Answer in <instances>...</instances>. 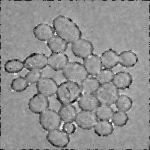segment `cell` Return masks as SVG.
I'll list each match as a JSON object with an SVG mask.
<instances>
[{
  "label": "cell",
  "mask_w": 150,
  "mask_h": 150,
  "mask_svg": "<svg viewBox=\"0 0 150 150\" xmlns=\"http://www.w3.org/2000/svg\"><path fill=\"white\" fill-rule=\"evenodd\" d=\"M52 25L57 36L67 43H73L81 38L82 33L79 26L66 16H56L53 20Z\"/></svg>",
  "instance_id": "cell-1"
},
{
  "label": "cell",
  "mask_w": 150,
  "mask_h": 150,
  "mask_svg": "<svg viewBox=\"0 0 150 150\" xmlns=\"http://www.w3.org/2000/svg\"><path fill=\"white\" fill-rule=\"evenodd\" d=\"M81 95V90L80 84L70 81L60 83L56 91V98L62 105L74 103Z\"/></svg>",
  "instance_id": "cell-2"
},
{
  "label": "cell",
  "mask_w": 150,
  "mask_h": 150,
  "mask_svg": "<svg viewBox=\"0 0 150 150\" xmlns=\"http://www.w3.org/2000/svg\"><path fill=\"white\" fill-rule=\"evenodd\" d=\"M62 74L67 81L77 83H81L88 76L84 65L78 62H69L63 69Z\"/></svg>",
  "instance_id": "cell-3"
},
{
  "label": "cell",
  "mask_w": 150,
  "mask_h": 150,
  "mask_svg": "<svg viewBox=\"0 0 150 150\" xmlns=\"http://www.w3.org/2000/svg\"><path fill=\"white\" fill-rule=\"evenodd\" d=\"M95 96L101 104L112 105L119 97L118 89L111 83H105L99 86Z\"/></svg>",
  "instance_id": "cell-4"
},
{
  "label": "cell",
  "mask_w": 150,
  "mask_h": 150,
  "mask_svg": "<svg viewBox=\"0 0 150 150\" xmlns=\"http://www.w3.org/2000/svg\"><path fill=\"white\" fill-rule=\"evenodd\" d=\"M39 121L42 128L47 131L59 128L62 124L59 113L53 109H47L41 113Z\"/></svg>",
  "instance_id": "cell-5"
},
{
  "label": "cell",
  "mask_w": 150,
  "mask_h": 150,
  "mask_svg": "<svg viewBox=\"0 0 150 150\" xmlns=\"http://www.w3.org/2000/svg\"><path fill=\"white\" fill-rule=\"evenodd\" d=\"M48 57L42 53H33L23 60L25 69L28 70H40L45 68L47 64Z\"/></svg>",
  "instance_id": "cell-6"
},
{
  "label": "cell",
  "mask_w": 150,
  "mask_h": 150,
  "mask_svg": "<svg viewBox=\"0 0 150 150\" xmlns=\"http://www.w3.org/2000/svg\"><path fill=\"white\" fill-rule=\"evenodd\" d=\"M71 50L76 57L84 59L93 53L94 48L91 41L84 39H79L72 43Z\"/></svg>",
  "instance_id": "cell-7"
},
{
  "label": "cell",
  "mask_w": 150,
  "mask_h": 150,
  "mask_svg": "<svg viewBox=\"0 0 150 150\" xmlns=\"http://www.w3.org/2000/svg\"><path fill=\"white\" fill-rule=\"evenodd\" d=\"M46 138L52 146L61 148L66 147L70 141L68 134L59 128L49 131L46 135Z\"/></svg>",
  "instance_id": "cell-8"
},
{
  "label": "cell",
  "mask_w": 150,
  "mask_h": 150,
  "mask_svg": "<svg viewBox=\"0 0 150 150\" xmlns=\"http://www.w3.org/2000/svg\"><path fill=\"white\" fill-rule=\"evenodd\" d=\"M75 121L79 128L90 130L94 128L98 122V118L93 111L82 110L77 114Z\"/></svg>",
  "instance_id": "cell-9"
},
{
  "label": "cell",
  "mask_w": 150,
  "mask_h": 150,
  "mask_svg": "<svg viewBox=\"0 0 150 150\" xmlns=\"http://www.w3.org/2000/svg\"><path fill=\"white\" fill-rule=\"evenodd\" d=\"M49 100L45 96L38 93L34 94L29 100V110L34 114H40L49 107Z\"/></svg>",
  "instance_id": "cell-10"
},
{
  "label": "cell",
  "mask_w": 150,
  "mask_h": 150,
  "mask_svg": "<svg viewBox=\"0 0 150 150\" xmlns=\"http://www.w3.org/2000/svg\"><path fill=\"white\" fill-rule=\"evenodd\" d=\"M36 87L38 93L47 97H50L56 94L58 84L54 79L46 77L41 79L36 83Z\"/></svg>",
  "instance_id": "cell-11"
},
{
  "label": "cell",
  "mask_w": 150,
  "mask_h": 150,
  "mask_svg": "<svg viewBox=\"0 0 150 150\" xmlns=\"http://www.w3.org/2000/svg\"><path fill=\"white\" fill-rule=\"evenodd\" d=\"M68 63L69 57L64 53H52L47 59V64L54 71L63 70Z\"/></svg>",
  "instance_id": "cell-12"
},
{
  "label": "cell",
  "mask_w": 150,
  "mask_h": 150,
  "mask_svg": "<svg viewBox=\"0 0 150 150\" xmlns=\"http://www.w3.org/2000/svg\"><path fill=\"white\" fill-rule=\"evenodd\" d=\"M83 65L88 74L96 76L103 67L100 57L96 54H91L83 60Z\"/></svg>",
  "instance_id": "cell-13"
},
{
  "label": "cell",
  "mask_w": 150,
  "mask_h": 150,
  "mask_svg": "<svg viewBox=\"0 0 150 150\" xmlns=\"http://www.w3.org/2000/svg\"><path fill=\"white\" fill-rule=\"evenodd\" d=\"M55 32L50 25L46 23H41L37 25L33 29L35 37L40 41H47L52 38Z\"/></svg>",
  "instance_id": "cell-14"
},
{
  "label": "cell",
  "mask_w": 150,
  "mask_h": 150,
  "mask_svg": "<svg viewBox=\"0 0 150 150\" xmlns=\"http://www.w3.org/2000/svg\"><path fill=\"white\" fill-rule=\"evenodd\" d=\"M78 106L84 111H94L99 105L96 97L93 94H83L79 98Z\"/></svg>",
  "instance_id": "cell-15"
},
{
  "label": "cell",
  "mask_w": 150,
  "mask_h": 150,
  "mask_svg": "<svg viewBox=\"0 0 150 150\" xmlns=\"http://www.w3.org/2000/svg\"><path fill=\"white\" fill-rule=\"evenodd\" d=\"M112 84L120 90H125L128 88L133 81L131 74L126 71H121L114 75Z\"/></svg>",
  "instance_id": "cell-16"
},
{
  "label": "cell",
  "mask_w": 150,
  "mask_h": 150,
  "mask_svg": "<svg viewBox=\"0 0 150 150\" xmlns=\"http://www.w3.org/2000/svg\"><path fill=\"white\" fill-rule=\"evenodd\" d=\"M100 59L103 67L111 69L118 64V54L112 49H109L101 53Z\"/></svg>",
  "instance_id": "cell-17"
},
{
  "label": "cell",
  "mask_w": 150,
  "mask_h": 150,
  "mask_svg": "<svg viewBox=\"0 0 150 150\" xmlns=\"http://www.w3.org/2000/svg\"><path fill=\"white\" fill-rule=\"evenodd\" d=\"M138 62L137 54L132 50H124L118 54V63L124 67H132Z\"/></svg>",
  "instance_id": "cell-18"
},
{
  "label": "cell",
  "mask_w": 150,
  "mask_h": 150,
  "mask_svg": "<svg viewBox=\"0 0 150 150\" xmlns=\"http://www.w3.org/2000/svg\"><path fill=\"white\" fill-rule=\"evenodd\" d=\"M62 121L64 122H73L75 121L77 116V109L71 104L62 105L58 111Z\"/></svg>",
  "instance_id": "cell-19"
},
{
  "label": "cell",
  "mask_w": 150,
  "mask_h": 150,
  "mask_svg": "<svg viewBox=\"0 0 150 150\" xmlns=\"http://www.w3.org/2000/svg\"><path fill=\"white\" fill-rule=\"evenodd\" d=\"M48 48L53 53L64 52L68 48V43L57 35H54L47 41Z\"/></svg>",
  "instance_id": "cell-20"
},
{
  "label": "cell",
  "mask_w": 150,
  "mask_h": 150,
  "mask_svg": "<svg viewBox=\"0 0 150 150\" xmlns=\"http://www.w3.org/2000/svg\"><path fill=\"white\" fill-rule=\"evenodd\" d=\"M94 131L100 137H107L114 132V127L109 121H100L94 126Z\"/></svg>",
  "instance_id": "cell-21"
},
{
  "label": "cell",
  "mask_w": 150,
  "mask_h": 150,
  "mask_svg": "<svg viewBox=\"0 0 150 150\" xmlns=\"http://www.w3.org/2000/svg\"><path fill=\"white\" fill-rule=\"evenodd\" d=\"M80 86L81 92L84 94H94L98 88L100 83L98 82L96 78L90 77L80 83Z\"/></svg>",
  "instance_id": "cell-22"
},
{
  "label": "cell",
  "mask_w": 150,
  "mask_h": 150,
  "mask_svg": "<svg viewBox=\"0 0 150 150\" xmlns=\"http://www.w3.org/2000/svg\"><path fill=\"white\" fill-rule=\"evenodd\" d=\"M24 64L22 60L18 59L8 60L4 66L5 72L9 74H14L21 72L24 68Z\"/></svg>",
  "instance_id": "cell-23"
},
{
  "label": "cell",
  "mask_w": 150,
  "mask_h": 150,
  "mask_svg": "<svg viewBox=\"0 0 150 150\" xmlns=\"http://www.w3.org/2000/svg\"><path fill=\"white\" fill-rule=\"evenodd\" d=\"M114 112V110L109 105L101 104L96 109L95 114L100 121H108L111 118Z\"/></svg>",
  "instance_id": "cell-24"
},
{
  "label": "cell",
  "mask_w": 150,
  "mask_h": 150,
  "mask_svg": "<svg viewBox=\"0 0 150 150\" xmlns=\"http://www.w3.org/2000/svg\"><path fill=\"white\" fill-rule=\"evenodd\" d=\"M115 103V106L118 110L127 112L131 109L133 103L131 98L128 96L121 94L119 96Z\"/></svg>",
  "instance_id": "cell-25"
},
{
  "label": "cell",
  "mask_w": 150,
  "mask_h": 150,
  "mask_svg": "<svg viewBox=\"0 0 150 150\" xmlns=\"http://www.w3.org/2000/svg\"><path fill=\"white\" fill-rule=\"evenodd\" d=\"M29 87V83L25 77L19 76L14 78L10 84L11 89L16 93H22L26 90Z\"/></svg>",
  "instance_id": "cell-26"
},
{
  "label": "cell",
  "mask_w": 150,
  "mask_h": 150,
  "mask_svg": "<svg viewBox=\"0 0 150 150\" xmlns=\"http://www.w3.org/2000/svg\"><path fill=\"white\" fill-rule=\"evenodd\" d=\"M111 120L114 125L122 127L127 124L129 120V117L125 112L119 110L114 112Z\"/></svg>",
  "instance_id": "cell-27"
},
{
  "label": "cell",
  "mask_w": 150,
  "mask_h": 150,
  "mask_svg": "<svg viewBox=\"0 0 150 150\" xmlns=\"http://www.w3.org/2000/svg\"><path fill=\"white\" fill-rule=\"evenodd\" d=\"M114 73L112 70L109 69H101L96 75V78L100 84L110 83L112 80Z\"/></svg>",
  "instance_id": "cell-28"
},
{
  "label": "cell",
  "mask_w": 150,
  "mask_h": 150,
  "mask_svg": "<svg viewBox=\"0 0 150 150\" xmlns=\"http://www.w3.org/2000/svg\"><path fill=\"white\" fill-rule=\"evenodd\" d=\"M42 76V73L39 70H30L25 75V79L30 84L37 83Z\"/></svg>",
  "instance_id": "cell-29"
},
{
  "label": "cell",
  "mask_w": 150,
  "mask_h": 150,
  "mask_svg": "<svg viewBox=\"0 0 150 150\" xmlns=\"http://www.w3.org/2000/svg\"><path fill=\"white\" fill-rule=\"evenodd\" d=\"M62 130L68 134H73L76 132V127L73 122H65L62 126Z\"/></svg>",
  "instance_id": "cell-30"
}]
</instances>
